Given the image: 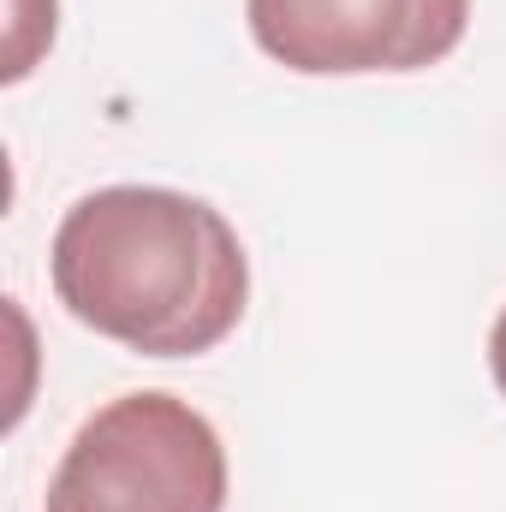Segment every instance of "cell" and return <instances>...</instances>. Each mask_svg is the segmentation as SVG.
<instances>
[{
    "instance_id": "277c9868",
    "label": "cell",
    "mask_w": 506,
    "mask_h": 512,
    "mask_svg": "<svg viewBox=\"0 0 506 512\" xmlns=\"http://www.w3.org/2000/svg\"><path fill=\"white\" fill-rule=\"evenodd\" d=\"M54 42V0H12V42H6V84H18L36 54Z\"/></svg>"
},
{
    "instance_id": "3957f363",
    "label": "cell",
    "mask_w": 506,
    "mask_h": 512,
    "mask_svg": "<svg viewBox=\"0 0 506 512\" xmlns=\"http://www.w3.org/2000/svg\"><path fill=\"white\" fill-rule=\"evenodd\" d=\"M268 60L304 78L423 72L465 42L471 0H245Z\"/></svg>"
},
{
    "instance_id": "5b68a950",
    "label": "cell",
    "mask_w": 506,
    "mask_h": 512,
    "mask_svg": "<svg viewBox=\"0 0 506 512\" xmlns=\"http://www.w3.org/2000/svg\"><path fill=\"white\" fill-rule=\"evenodd\" d=\"M489 370H495V387L506 393V310L495 316V334H489Z\"/></svg>"
},
{
    "instance_id": "7a4b0ae2",
    "label": "cell",
    "mask_w": 506,
    "mask_h": 512,
    "mask_svg": "<svg viewBox=\"0 0 506 512\" xmlns=\"http://www.w3.org/2000/svg\"><path fill=\"white\" fill-rule=\"evenodd\" d=\"M227 447L173 393H120L66 441L42 512H221Z\"/></svg>"
},
{
    "instance_id": "6da1fadb",
    "label": "cell",
    "mask_w": 506,
    "mask_h": 512,
    "mask_svg": "<svg viewBox=\"0 0 506 512\" xmlns=\"http://www.w3.org/2000/svg\"><path fill=\"white\" fill-rule=\"evenodd\" d=\"M54 298L143 358L215 352L251 298V262L221 209L167 185H108L66 209L54 251Z\"/></svg>"
}]
</instances>
